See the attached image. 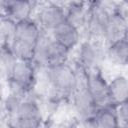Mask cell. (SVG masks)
<instances>
[{"label": "cell", "instance_id": "cell-1", "mask_svg": "<svg viewBox=\"0 0 128 128\" xmlns=\"http://www.w3.org/2000/svg\"><path fill=\"white\" fill-rule=\"evenodd\" d=\"M42 31L32 17L15 23L14 34L9 46L17 60L34 61L36 47Z\"/></svg>", "mask_w": 128, "mask_h": 128}, {"label": "cell", "instance_id": "cell-2", "mask_svg": "<svg viewBox=\"0 0 128 128\" xmlns=\"http://www.w3.org/2000/svg\"><path fill=\"white\" fill-rule=\"evenodd\" d=\"M45 115L34 92L22 99L9 119V127L37 128L45 125Z\"/></svg>", "mask_w": 128, "mask_h": 128}, {"label": "cell", "instance_id": "cell-3", "mask_svg": "<svg viewBox=\"0 0 128 128\" xmlns=\"http://www.w3.org/2000/svg\"><path fill=\"white\" fill-rule=\"evenodd\" d=\"M76 69L78 71V82L71 95L69 102L71 103L72 112L75 117L79 120L80 125L86 126L87 122L93 117L99 107L96 105L87 88L85 72L77 65Z\"/></svg>", "mask_w": 128, "mask_h": 128}, {"label": "cell", "instance_id": "cell-4", "mask_svg": "<svg viewBox=\"0 0 128 128\" xmlns=\"http://www.w3.org/2000/svg\"><path fill=\"white\" fill-rule=\"evenodd\" d=\"M70 51L56 42L50 32L42 31L38 41L34 62L40 68H48L68 62Z\"/></svg>", "mask_w": 128, "mask_h": 128}, {"label": "cell", "instance_id": "cell-5", "mask_svg": "<svg viewBox=\"0 0 128 128\" xmlns=\"http://www.w3.org/2000/svg\"><path fill=\"white\" fill-rule=\"evenodd\" d=\"M78 48L77 66L84 72L102 68L105 62V44L101 39L85 38L80 41Z\"/></svg>", "mask_w": 128, "mask_h": 128}, {"label": "cell", "instance_id": "cell-6", "mask_svg": "<svg viewBox=\"0 0 128 128\" xmlns=\"http://www.w3.org/2000/svg\"><path fill=\"white\" fill-rule=\"evenodd\" d=\"M87 23L83 33L86 35V38L103 40L104 28L111 9L103 2V0H87Z\"/></svg>", "mask_w": 128, "mask_h": 128}, {"label": "cell", "instance_id": "cell-7", "mask_svg": "<svg viewBox=\"0 0 128 128\" xmlns=\"http://www.w3.org/2000/svg\"><path fill=\"white\" fill-rule=\"evenodd\" d=\"M126 6L124 4L121 7L111 10L102 37L105 46L127 37L128 21Z\"/></svg>", "mask_w": 128, "mask_h": 128}, {"label": "cell", "instance_id": "cell-8", "mask_svg": "<svg viewBox=\"0 0 128 128\" xmlns=\"http://www.w3.org/2000/svg\"><path fill=\"white\" fill-rule=\"evenodd\" d=\"M85 79L87 88L96 105L98 107L111 105L108 81L102 72V68L85 72Z\"/></svg>", "mask_w": 128, "mask_h": 128}, {"label": "cell", "instance_id": "cell-9", "mask_svg": "<svg viewBox=\"0 0 128 128\" xmlns=\"http://www.w3.org/2000/svg\"><path fill=\"white\" fill-rule=\"evenodd\" d=\"M34 8L33 0H0V16L15 23L31 18Z\"/></svg>", "mask_w": 128, "mask_h": 128}, {"label": "cell", "instance_id": "cell-10", "mask_svg": "<svg viewBox=\"0 0 128 128\" xmlns=\"http://www.w3.org/2000/svg\"><path fill=\"white\" fill-rule=\"evenodd\" d=\"M34 20L43 31L50 32L58 24L65 20V12L63 8L41 2L36 10V17Z\"/></svg>", "mask_w": 128, "mask_h": 128}, {"label": "cell", "instance_id": "cell-11", "mask_svg": "<svg viewBox=\"0 0 128 128\" xmlns=\"http://www.w3.org/2000/svg\"><path fill=\"white\" fill-rule=\"evenodd\" d=\"M52 38L66 48L68 51L74 50L81 41V32L68 21L64 20L50 31Z\"/></svg>", "mask_w": 128, "mask_h": 128}, {"label": "cell", "instance_id": "cell-12", "mask_svg": "<svg viewBox=\"0 0 128 128\" xmlns=\"http://www.w3.org/2000/svg\"><path fill=\"white\" fill-rule=\"evenodd\" d=\"M64 12L65 20L75 26L82 34L87 23V0H72L64 9Z\"/></svg>", "mask_w": 128, "mask_h": 128}, {"label": "cell", "instance_id": "cell-13", "mask_svg": "<svg viewBox=\"0 0 128 128\" xmlns=\"http://www.w3.org/2000/svg\"><path fill=\"white\" fill-rule=\"evenodd\" d=\"M105 61L112 66L125 67L128 62V40L127 37L107 45L105 48Z\"/></svg>", "mask_w": 128, "mask_h": 128}, {"label": "cell", "instance_id": "cell-14", "mask_svg": "<svg viewBox=\"0 0 128 128\" xmlns=\"http://www.w3.org/2000/svg\"><path fill=\"white\" fill-rule=\"evenodd\" d=\"M86 126L99 128H117L118 120L113 104L99 107L93 117L87 122Z\"/></svg>", "mask_w": 128, "mask_h": 128}, {"label": "cell", "instance_id": "cell-15", "mask_svg": "<svg viewBox=\"0 0 128 128\" xmlns=\"http://www.w3.org/2000/svg\"><path fill=\"white\" fill-rule=\"evenodd\" d=\"M111 104L117 105L128 101V80L124 74H118L108 81Z\"/></svg>", "mask_w": 128, "mask_h": 128}, {"label": "cell", "instance_id": "cell-16", "mask_svg": "<svg viewBox=\"0 0 128 128\" xmlns=\"http://www.w3.org/2000/svg\"><path fill=\"white\" fill-rule=\"evenodd\" d=\"M17 61V58L13 54L10 46L7 44L0 46V78L3 82H6L13 70V67Z\"/></svg>", "mask_w": 128, "mask_h": 128}, {"label": "cell", "instance_id": "cell-17", "mask_svg": "<svg viewBox=\"0 0 128 128\" xmlns=\"http://www.w3.org/2000/svg\"><path fill=\"white\" fill-rule=\"evenodd\" d=\"M118 120V127L126 128L128 126V101L114 105Z\"/></svg>", "mask_w": 128, "mask_h": 128}, {"label": "cell", "instance_id": "cell-18", "mask_svg": "<svg viewBox=\"0 0 128 128\" xmlns=\"http://www.w3.org/2000/svg\"><path fill=\"white\" fill-rule=\"evenodd\" d=\"M0 126H9V113L4 103V98L0 100Z\"/></svg>", "mask_w": 128, "mask_h": 128}, {"label": "cell", "instance_id": "cell-19", "mask_svg": "<svg viewBox=\"0 0 128 128\" xmlns=\"http://www.w3.org/2000/svg\"><path fill=\"white\" fill-rule=\"evenodd\" d=\"M71 1H72V0H42V2L49 3V4H52V5L58 6V7H60V8H63V9H65L66 6H67Z\"/></svg>", "mask_w": 128, "mask_h": 128}, {"label": "cell", "instance_id": "cell-20", "mask_svg": "<svg viewBox=\"0 0 128 128\" xmlns=\"http://www.w3.org/2000/svg\"><path fill=\"white\" fill-rule=\"evenodd\" d=\"M4 86H3V81L0 78V100H2L4 98Z\"/></svg>", "mask_w": 128, "mask_h": 128}]
</instances>
